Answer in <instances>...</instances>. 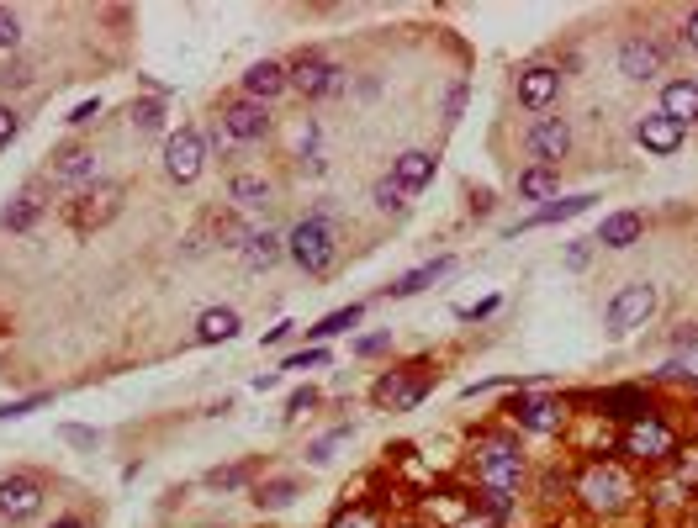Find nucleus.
Returning a JSON list of instances; mask_svg holds the SVG:
<instances>
[{
	"instance_id": "cd10ccee",
	"label": "nucleus",
	"mask_w": 698,
	"mask_h": 528,
	"mask_svg": "<svg viewBox=\"0 0 698 528\" xmlns=\"http://www.w3.org/2000/svg\"><path fill=\"white\" fill-rule=\"evenodd\" d=\"M439 275H450V259H434V264H418L413 275H402V280H392V296H418L424 286H434Z\"/></svg>"
},
{
	"instance_id": "9b49d317",
	"label": "nucleus",
	"mask_w": 698,
	"mask_h": 528,
	"mask_svg": "<svg viewBox=\"0 0 698 528\" xmlns=\"http://www.w3.org/2000/svg\"><path fill=\"white\" fill-rule=\"evenodd\" d=\"M661 64H667V53L651 37H624L619 43V74H630V80H656Z\"/></svg>"
},
{
	"instance_id": "ea45409f",
	"label": "nucleus",
	"mask_w": 698,
	"mask_h": 528,
	"mask_svg": "<svg viewBox=\"0 0 698 528\" xmlns=\"http://www.w3.org/2000/svg\"><path fill=\"white\" fill-rule=\"evenodd\" d=\"M334 528H376V518L371 513H365V507H355V513H344Z\"/></svg>"
},
{
	"instance_id": "b1692460",
	"label": "nucleus",
	"mask_w": 698,
	"mask_h": 528,
	"mask_svg": "<svg viewBox=\"0 0 698 528\" xmlns=\"http://www.w3.org/2000/svg\"><path fill=\"white\" fill-rule=\"evenodd\" d=\"M556 191H561V175H556V169H545V164H535V169H524V175H519V196L524 201H550Z\"/></svg>"
},
{
	"instance_id": "2eb2a0df",
	"label": "nucleus",
	"mask_w": 698,
	"mask_h": 528,
	"mask_svg": "<svg viewBox=\"0 0 698 528\" xmlns=\"http://www.w3.org/2000/svg\"><path fill=\"white\" fill-rule=\"evenodd\" d=\"M556 90H561V69H550V64H535V69L519 74V101L529 111H545L550 101H556Z\"/></svg>"
},
{
	"instance_id": "412c9836",
	"label": "nucleus",
	"mask_w": 698,
	"mask_h": 528,
	"mask_svg": "<svg viewBox=\"0 0 698 528\" xmlns=\"http://www.w3.org/2000/svg\"><path fill=\"white\" fill-rule=\"evenodd\" d=\"M661 111H667L672 122H698V85L693 80H672L667 90H661Z\"/></svg>"
},
{
	"instance_id": "f257e3e1",
	"label": "nucleus",
	"mask_w": 698,
	"mask_h": 528,
	"mask_svg": "<svg viewBox=\"0 0 698 528\" xmlns=\"http://www.w3.org/2000/svg\"><path fill=\"white\" fill-rule=\"evenodd\" d=\"M286 254L297 259L307 275H328L339 264V233H334V222H328L323 212L302 217L297 228H291V238H286Z\"/></svg>"
},
{
	"instance_id": "c756f323",
	"label": "nucleus",
	"mask_w": 698,
	"mask_h": 528,
	"mask_svg": "<svg viewBox=\"0 0 698 528\" xmlns=\"http://www.w3.org/2000/svg\"><path fill=\"white\" fill-rule=\"evenodd\" d=\"M371 196H376V206H381V212H402V206H408V191H402V185H397L392 175H381Z\"/></svg>"
},
{
	"instance_id": "a18cd8bd",
	"label": "nucleus",
	"mask_w": 698,
	"mask_h": 528,
	"mask_svg": "<svg viewBox=\"0 0 698 528\" xmlns=\"http://www.w3.org/2000/svg\"><path fill=\"white\" fill-rule=\"evenodd\" d=\"M64 439L80 444V449H96V433H90V428H64Z\"/></svg>"
},
{
	"instance_id": "20e7f679",
	"label": "nucleus",
	"mask_w": 698,
	"mask_h": 528,
	"mask_svg": "<svg viewBox=\"0 0 698 528\" xmlns=\"http://www.w3.org/2000/svg\"><path fill=\"white\" fill-rule=\"evenodd\" d=\"M201 164H207V138H201L196 127L170 132V143H164V169H170V180L175 185H191L201 175Z\"/></svg>"
},
{
	"instance_id": "37998d69",
	"label": "nucleus",
	"mask_w": 698,
	"mask_h": 528,
	"mask_svg": "<svg viewBox=\"0 0 698 528\" xmlns=\"http://www.w3.org/2000/svg\"><path fill=\"white\" fill-rule=\"evenodd\" d=\"M16 138V111L11 106H0V148H6Z\"/></svg>"
},
{
	"instance_id": "f704fd0d",
	"label": "nucleus",
	"mask_w": 698,
	"mask_h": 528,
	"mask_svg": "<svg viewBox=\"0 0 698 528\" xmlns=\"http://www.w3.org/2000/svg\"><path fill=\"white\" fill-rule=\"evenodd\" d=\"M339 439H349V428H334V433H328V439H318V444H312V455H307V460H312V465L334 460V444H339Z\"/></svg>"
},
{
	"instance_id": "9d476101",
	"label": "nucleus",
	"mask_w": 698,
	"mask_h": 528,
	"mask_svg": "<svg viewBox=\"0 0 698 528\" xmlns=\"http://www.w3.org/2000/svg\"><path fill=\"white\" fill-rule=\"evenodd\" d=\"M217 122L228 127L233 143H260L270 132V111L260 101H233V106H223V117H217Z\"/></svg>"
},
{
	"instance_id": "4c0bfd02",
	"label": "nucleus",
	"mask_w": 698,
	"mask_h": 528,
	"mask_svg": "<svg viewBox=\"0 0 698 528\" xmlns=\"http://www.w3.org/2000/svg\"><path fill=\"white\" fill-rule=\"evenodd\" d=\"M323 360H328V349H302V354H291L281 370H312V365H323Z\"/></svg>"
},
{
	"instance_id": "c03bdc74",
	"label": "nucleus",
	"mask_w": 698,
	"mask_h": 528,
	"mask_svg": "<svg viewBox=\"0 0 698 528\" xmlns=\"http://www.w3.org/2000/svg\"><path fill=\"white\" fill-rule=\"evenodd\" d=\"M492 307H498V296H487V301H476V307H461L455 317H466V323H476V317H487Z\"/></svg>"
},
{
	"instance_id": "1a4fd4ad",
	"label": "nucleus",
	"mask_w": 698,
	"mask_h": 528,
	"mask_svg": "<svg viewBox=\"0 0 698 528\" xmlns=\"http://www.w3.org/2000/svg\"><path fill=\"white\" fill-rule=\"evenodd\" d=\"M529 154H535L545 169H556L561 159H566V148H572V127H566L561 117H540L535 127H529Z\"/></svg>"
},
{
	"instance_id": "f03ea898",
	"label": "nucleus",
	"mask_w": 698,
	"mask_h": 528,
	"mask_svg": "<svg viewBox=\"0 0 698 528\" xmlns=\"http://www.w3.org/2000/svg\"><path fill=\"white\" fill-rule=\"evenodd\" d=\"M577 497L587 513H598V518H619L624 507L635 502V486L630 476H624L619 465H587L582 470V481H577Z\"/></svg>"
},
{
	"instance_id": "c85d7f7f",
	"label": "nucleus",
	"mask_w": 698,
	"mask_h": 528,
	"mask_svg": "<svg viewBox=\"0 0 698 528\" xmlns=\"http://www.w3.org/2000/svg\"><path fill=\"white\" fill-rule=\"evenodd\" d=\"M38 217H43V201L27 191V196H16V201L6 206V217H0V222H6L11 233H27V228H32V222H38Z\"/></svg>"
},
{
	"instance_id": "423d86ee",
	"label": "nucleus",
	"mask_w": 698,
	"mask_h": 528,
	"mask_svg": "<svg viewBox=\"0 0 698 528\" xmlns=\"http://www.w3.org/2000/svg\"><path fill=\"white\" fill-rule=\"evenodd\" d=\"M519 481H524L519 449L503 444V439H492L487 455H482V486H487V492H498V497H508V492H519Z\"/></svg>"
},
{
	"instance_id": "dca6fc26",
	"label": "nucleus",
	"mask_w": 698,
	"mask_h": 528,
	"mask_svg": "<svg viewBox=\"0 0 698 528\" xmlns=\"http://www.w3.org/2000/svg\"><path fill=\"white\" fill-rule=\"evenodd\" d=\"M286 90V64H275V59H265V64H254L249 74H244V96L249 101H260V106H270L275 96Z\"/></svg>"
},
{
	"instance_id": "f8f14e48",
	"label": "nucleus",
	"mask_w": 698,
	"mask_h": 528,
	"mask_svg": "<svg viewBox=\"0 0 698 528\" xmlns=\"http://www.w3.org/2000/svg\"><path fill=\"white\" fill-rule=\"evenodd\" d=\"M624 449L640 455V460H667V455H677V439H672L667 423L646 418V423H630V433H624Z\"/></svg>"
},
{
	"instance_id": "5701e85b",
	"label": "nucleus",
	"mask_w": 698,
	"mask_h": 528,
	"mask_svg": "<svg viewBox=\"0 0 698 528\" xmlns=\"http://www.w3.org/2000/svg\"><path fill=\"white\" fill-rule=\"evenodd\" d=\"M238 333V312L233 307H212V312H201L196 317V338L201 344H223V338Z\"/></svg>"
},
{
	"instance_id": "72a5a7b5",
	"label": "nucleus",
	"mask_w": 698,
	"mask_h": 528,
	"mask_svg": "<svg viewBox=\"0 0 698 528\" xmlns=\"http://www.w3.org/2000/svg\"><path fill=\"white\" fill-rule=\"evenodd\" d=\"M53 402V396H22V402H6V407H0V423H11V418H27V412H38V407H48Z\"/></svg>"
},
{
	"instance_id": "7c9ffc66",
	"label": "nucleus",
	"mask_w": 698,
	"mask_h": 528,
	"mask_svg": "<svg viewBox=\"0 0 698 528\" xmlns=\"http://www.w3.org/2000/svg\"><path fill=\"white\" fill-rule=\"evenodd\" d=\"M291 497H297V481H265L260 492H254V502H260V507H286Z\"/></svg>"
},
{
	"instance_id": "39448f33",
	"label": "nucleus",
	"mask_w": 698,
	"mask_h": 528,
	"mask_svg": "<svg viewBox=\"0 0 698 528\" xmlns=\"http://www.w3.org/2000/svg\"><path fill=\"white\" fill-rule=\"evenodd\" d=\"M656 312V286H646V280H635V286H624L614 301H609V333L624 338V333H635L646 317Z\"/></svg>"
},
{
	"instance_id": "6e6552de",
	"label": "nucleus",
	"mask_w": 698,
	"mask_h": 528,
	"mask_svg": "<svg viewBox=\"0 0 698 528\" xmlns=\"http://www.w3.org/2000/svg\"><path fill=\"white\" fill-rule=\"evenodd\" d=\"M429 396V375L424 365H408V370H392L376 381V402H392V407H418Z\"/></svg>"
},
{
	"instance_id": "bb28decb",
	"label": "nucleus",
	"mask_w": 698,
	"mask_h": 528,
	"mask_svg": "<svg viewBox=\"0 0 698 528\" xmlns=\"http://www.w3.org/2000/svg\"><path fill=\"white\" fill-rule=\"evenodd\" d=\"M281 249H286V243L275 238L270 228H265V233H249V238H244V259L254 264V270H270V264L281 259Z\"/></svg>"
},
{
	"instance_id": "f3484780",
	"label": "nucleus",
	"mask_w": 698,
	"mask_h": 528,
	"mask_svg": "<svg viewBox=\"0 0 698 528\" xmlns=\"http://www.w3.org/2000/svg\"><path fill=\"white\" fill-rule=\"evenodd\" d=\"M392 180L402 185V191H424V185L434 180V154H424V148H408V154L392 159Z\"/></svg>"
},
{
	"instance_id": "ddd939ff",
	"label": "nucleus",
	"mask_w": 698,
	"mask_h": 528,
	"mask_svg": "<svg viewBox=\"0 0 698 528\" xmlns=\"http://www.w3.org/2000/svg\"><path fill=\"white\" fill-rule=\"evenodd\" d=\"M635 138L646 143L651 154H677V148H683V138H688V127H683V122H672L667 111H651V117H640Z\"/></svg>"
},
{
	"instance_id": "2f4dec72",
	"label": "nucleus",
	"mask_w": 698,
	"mask_h": 528,
	"mask_svg": "<svg viewBox=\"0 0 698 528\" xmlns=\"http://www.w3.org/2000/svg\"><path fill=\"white\" fill-rule=\"evenodd\" d=\"M249 476H254V465H228V470H212L207 486H217V492H238Z\"/></svg>"
},
{
	"instance_id": "e433bc0d",
	"label": "nucleus",
	"mask_w": 698,
	"mask_h": 528,
	"mask_svg": "<svg viewBox=\"0 0 698 528\" xmlns=\"http://www.w3.org/2000/svg\"><path fill=\"white\" fill-rule=\"evenodd\" d=\"M16 43H22V22L11 11H0V48H16Z\"/></svg>"
},
{
	"instance_id": "c9c22d12",
	"label": "nucleus",
	"mask_w": 698,
	"mask_h": 528,
	"mask_svg": "<svg viewBox=\"0 0 698 528\" xmlns=\"http://www.w3.org/2000/svg\"><path fill=\"white\" fill-rule=\"evenodd\" d=\"M312 407H318V391H312V386L291 391V402H286V412H291V418H302V412H312Z\"/></svg>"
},
{
	"instance_id": "7ed1b4c3",
	"label": "nucleus",
	"mask_w": 698,
	"mask_h": 528,
	"mask_svg": "<svg viewBox=\"0 0 698 528\" xmlns=\"http://www.w3.org/2000/svg\"><path fill=\"white\" fill-rule=\"evenodd\" d=\"M286 85H297L307 101H318V96H339V90H344V69H339V64H328L323 53H297V59L286 64Z\"/></svg>"
},
{
	"instance_id": "a19ab883",
	"label": "nucleus",
	"mask_w": 698,
	"mask_h": 528,
	"mask_svg": "<svg viewBox=\"0 0 698 528\" xmlns=\"http://www.w3.org/2000/svg\"><path fill=\"white\" fill-rule=\"evenodd\" d=\"M387 344H392V333H371V338H360V344H355V354H381Z\"/></svg>"
},
{
	"instance_id": "de8ad7c7",
	"label": "nucleus",
	"mask_w": 698,
	"mask_h": 528,
	"mask_svg": "<svg viewBox=\"0 0 698 528\" xmlns=\"http://www.w3.org/2000/svg\"><path fill=\"white\" fill-rule=\"evenodd\" d=\"M212 148H223V154H228V148H233V138H228V127H223V122L212 127Z\"/></svg>"
},
{
	"instance_id": "4468645a",
	"label": "nucleus",
	"mask_w": 698,
	"mask_h": 528,
	"mask_svg": "<svg viewBox=\"0 0 698 528\" xmlns=\"http://www.w3.org/2000/svg\"><path fill=\"white\" fill-rule=\"evenodd\" d=\"M513 423L519 428H535V433H556L561 428V402H550V396H513Z\"/></svg>"
},
{
	"instance_id": "09e8293b",
	"label": "nucleus",
	"mask_w": 698,
	"mask_h": 528,
	"mask_svg": "<svg viewBox=\"0 0 698 528\" xmlns=\"http://www.w3.org/2000/svg\"><path fill=\"white\" fill-rule=\"evenodd\" d=\"M566 264H572V270H577V264H587V243H572V249H566Z\"/></svg>"
},
{
	"instance_id": "6ab92c4d",
	"label": "nucleus",
	"mask_w": 698,
	"mask_h": 528,
	"mask_svg": "<svg viewBox=\"0 0 698 528\" xmlns=\"http://www.w3.org/2000/svg\"><path fill=\"white\" fill-rule=\"evenodd\" d=\"M53 180H64V185H85V180H96V154L90 148H59L53 154Z\"/></svg>"
},
{
	"instance_id": "a878e982",
	"label": "nucleus",
	"mask_w": 698,
	"mask_h": 528,
	"mask_svg": "<svg viewBox=\"0 0 698 528\" xmlns=\"http://www.w3.org/2000/svg\"><path fill=\"white\" fill-rule=\"evenodd\" d=\"M228 201H233V206H244V212H254V206H265V201H270V180H260V175H233Z\"/></svg>"
},
{
	"instance_id": "aec40b11",
	"label": "nucleus",
	"mask_w": 698,
	"mask_h": 528,
	"mask_svg": "<svg viewBox=\"0 0 698 528\" xmlns=\"http://www.w3.org/2000/svg\"><path fill=\"white\" fill-rule=\"evenodd\" d=\"M598 402H603V412H609V418H624V423H646V418H656V412H651V396H640V391H630V386L603 391Z\"/></svg>"
},
{
	"instance_id": "8fccbe9b",
	"label": "nucleus",
	"mask_w": 698,
	"mask_h": 528,
	"mask_svg": "<svg viewBox=\"0 0 698 528\" xmlns=\"http://www.w3.org/2000/svg\"><path fill=\"white\" fill-rule=\"evenodd\" d=\"M53 528H85L80 518H59V523H53Z\"/></svg>"
},
{
	"instance_id": "a211bd4d",
	"label": "nucleus",
	"mask_w": 698,
	"mask_h": 528,
	"mask_svg": "<svg viewBox=\"0 0 698 528\" xmlns=\"http://www.w3.org/2000/svg\"><path fill=\"white\" fill-rule=\"evenodd\" d=\"M640 233H646L640 212H609L593 243H603V249H630V243H640Z\"/></svg>"
},
{
	"instance_id": "4be33fe9",
	"label": "nucleus",
	"mask_w": 698,
	"mask_h": 528,
	"mask_svg": "<svg viewBox=\"0 0 698 528\" xmlns=\"http://www.w3.org/2000/svg\"><path fill=\"white\" fill-rule=\"evenodd\" d=\"M593 201H598V196H561V201H550V206H540V212L524 222V233H529V228H550V222H566V217H582Z\"/></svg>"
},
{
	"instance_id": "79ce46f5",
	"label": "nucleus",
	"mask_w": 698,
	"mask_h": 528,
	"mask_svg": "<svg viewBox=\"0 0 698 528\" xmlns=\"http://www.w3.org/2000/svg\"><path fill=\"white\" fill-rule=\"evenodd\" d=\"M96 111H101V101H80L75 111H69V122H75V127H85V122H96Z\"/></svg>"
},
{
	"instance_id": "473e14b6",
	"label": "nucleus",
	"mask_w": 698,
	"mask_h": 528,
	"mask_svg": "<svg viewBox=\"0 0 698 528\" xmlns=\"http://www.w3.org/2000/svg\"><path fill=\"white\" fill-rule=\"evenodd\" d=\"M133 127H138V132H159V127H164V106H159V101L133 106Z\"/></svg>"
},
{
	"instance_id": "393cba45",
	"label": "nucleus",
	"mask_w": 698,
	"mask_h": 528,
	"mask_svg": "<svg viewBox=\"0 0 698 528\" xmlns=\"http://www.w3.org/2000/svg\"><path fill=\"white\" fill-rule=\"evenodd\" d=\"M360 317H365V307H360V301H355V307H339V312H328L323 323H312V328H307V338H312V344H323V338H334V333L360 328Z\"/></svg>"
},
{
	"instance_id": "49530a36",
	"label": "nucleus",
	"mask_w": 698,
	"mask_h": 528,
	"mask_svg": "<svg viewBox=\"0 0 698 528\" xmlns=\"http://www.w3.org/2000/svg\"><path fill=\"white\" fill-rule=\"evenodd\" d=\"M683 43H688V48H693V53H698V11H693V16H688V27H683Z\"/></svg>"
},
{
	"instance_id": "0eeeda50",
	"label": "nucleus",
	"mask_w": 698,
	"mask_h": 528,
	"mask_svg": "<svg viewBox=\"0 0 698 528\" xmlns=\"http://www.w3.org/2000/svg\"><path fill=\"white\" fill-rule=\"evenodd\" d=\"M43 507V481L38 476H6L0 481V518L27 523Z\"/></svg>"
},
{
	"instance_id": "58836bf2",
	"label": "nucleus",
	"mask_w": 698,
	"mask_h": 528,
	"mask_svg": "<svg viewBox=\"0 0 698 528\" xmlns=\"http://www.w3.org/2000/svg\"><path fill=\"white\" fill-rule=\"evenodd\" d=\"M461 106H466V85L455 80V85H450V96H445V117L455 122V117H461Z\"/></svg>"
}]
</instances>
